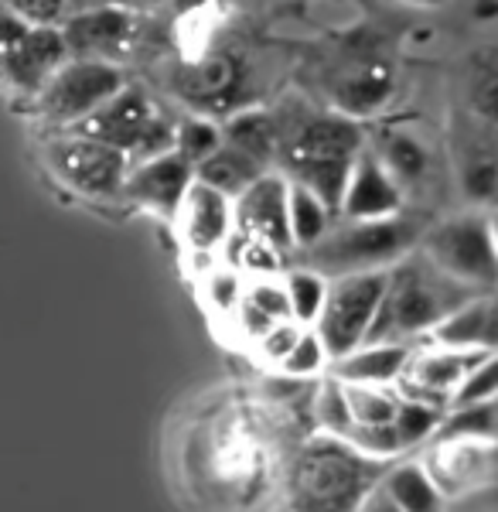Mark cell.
<instances>
[{"instance_id": "6da1fadb", "label": "cell", "mask_w": 498, "mask_h": 512, "mask_svg": "<svg viewBox=\"0 0 498 512\" xmlns=\"http://www.w3.org/2000/svg\"><path fill=\"white\" fill-rule=\"evenodd\" d=\"M475 294L481 291L447 277L420 250L406 253L386 270V291L365 342H413L417 335H430Z\"/></svg>"}, {"instance_id": "7a4b0ae2", "label": "cell", "mask_w": 498, "mask_h": 512, "mask_svg": "<svg viewBox=\"0 0 498 512\" xmlns=\"http://www.w3.org/2000/svg\"><path fill=\"white\" fill-rule=\"evenodd\" d=\"M362 151V123L335 110L311 113L290 130L280 123V161L287 168V178L311 188L335 216L342 209V192L352 175V164Z\"/></svg>"}, {"instance_id": "3957f363", "label": "cell", "mask_w": 498, "mask_h": 512, "mask_svg": "<svg viewBox=\"0 0 498 512\" xmlns=\"http://www.w3.org/2000/svg\"><path fill=\"white\" fill-rule=\"evenodd\" d=\"M423 226L410 216L386 219H342L331 222V229L314 246L301 250V263L318 274L345 277L362 270H389L396 260L420 246Z\"/></svg>"}, {"instance_id": "277c9868", "label": "cell", "mask_w": 498, "mask_h": 512, "mask_svg": "<svg viewBox=\"0 0 498 512\" xmlns=\"http://www.w3.org/2000/svg\"><path fill=\"white\" fill-rule=\"evenodd\" d=\"M376 475V461L355 451L338 437H321L304 451L297 465V502L301 512H355L365 492L372 489L369 478Z\"/></svg>"}, {"instance_id": "5b68a950", "label": "cell", "mask_w": 498, "mask_h": 512, "mask_svg": "<svg viewBox=\"0 0 498 512\" xmlns=\"http://www.w3.org/2000/svg\"><path fill=\"white\" fill-rule=\"evenodd\" d=\"M69 130H79V134L116 147V151L127 154L130 164L154 158V154H164L174 147V123L137 86L116 89L96 113H89L86 120Z\"/></svg>"}, {"instance_id": "8992f818", "label": "cell", "mask_w": 498, "mask_h": 512, "mask_svg": "<svg viewBox=\"0 0 498 512\" xmlns=\"http://www.w3.org/2000/svg\"><path fill=\"white\" fill-rule=\"evenodd\" d=\"M417 250L447 277L475 291H498V250L488 216L481 212H461L423 229Z\"/></svg>"}, {"instance_id": "52a82bcc", "label": "cell", "mask_w": 498, "mask_h": 512, "mask_svg": "<svg viewBox=\"0 0 498 512\" xmlns=\"http://www.w3.org/2000/svg\"><path fill=\"white\" fill-rule=\"evenodd\" d=\"M45 164L65 188H72L82 198H93V202L123 198V181L130 171L127 154L96 137L79 134V130L48 140Z\"/></svg>"}, {"instance_id": "ba28073f", "label": "cell", "mask_w": 498, "mask_h": 512, "mask_svg": "<svg viewBox=\"0 0 498 512\" xmlns=\"http://www.w3.org/2000/svg\"><path fill=\"white\" fill-rule=\"evenodd\" d=\"M127 86L120 65L103 59H65L35 93V110L55 127H76L96 113L116 89Z\"/></svg>"}, {"instance_id": "9c48e42d", "label": "cell", "mask_w": 498, "mask_h": 512, "mask_svg": "<svg viewBox=\"0 0 498 512\" xmlns=\"http://www.w3.org/2000/svg\"><path fill=\"white\" fill-rule=\"evenodd\" d=\"M386 291V270H362L328 280V297L321 308L314 332L321 335L331 359H342L369 338V328L376 321L379 301Z\"/></svg>"}, {"instance_id": "30bf717a", "label": "cell", "mask_w": 498, "mask_h": 512, "mask_svg": "<svg viewBox=\"0 0 498 512\" xmlns=\"http://www.w3.org/2000/svg\"><path fill=\"white\" fill-rule=\"evenodd\" d=\"M451 140L461 195L471 205H498V127L464 110L454 120Z\"/></svg>"}, {"instance_id": "8fae6325", "label": "cell", "mask_w": 498, "mask_h": 512, "mask_svg": "<svg viewBox=\"0 0 498 512\" xmlns=\"http://www.w3.org/2000/svg\"><path fill=\"white\" fill-rule=\"evenodd\" d=\"M192 185H195V164H188L171 147L164 154L130 164L127 181H123V198L161 219H174Z\"/></svg>"}, {"instance_id": "7c38bea8", "label": "cell", "mask_w": 498, "mask_h": 512, "mask_svg": "<svg viewBox=\"0 0 498 512\" xmlns=\"http://www.w3.org/2000/svg\"><path fill=\"white\" fill-rule=\"evenodd\" d=\"M287 192L290 181L280 171H263L243 195L232 198V216H236V233L253 236L270 243L273 250L290 253V219H287Z\"/></svg>"}, {"instance_id": "4fadbf2b", "label": "cell", "mask_w": 498, "mask_h": 512, "mask_svg": "<svg viewBox=\"0 0 498 512\" xmlns=\"http://www.w3.org/2000/svg\"><path fill=\"white\" fill-rule=\"evenodd\" d=\"M69 48V59H103L116 62L134 41V14L127 4L93 7V11H72L58 24Z\"/></svg>"}, {"instance_id": "5bb4252c", "label": "cell", "mask_w": 498, "mask_h": 512, "mask_svg": "<svg viewBox=\"0 0 498 512\" xmlns=\"http://www.w3.org/2000/svg\"><path fill=\"white\" fill-rule=\"evenodd\" d=\"M481 355L488 352H468V349H447V345H437L434 349H423L410 355V366L400 376V393L413 396V400H427L437 403V407L447 410L454 390L464 383V376L481 362Z\"/></svg>"}, {"instance_id": "9a60e30c", "label": "cell", "mask_w": 498, "mask_h": 512, "mask_svg": "<svg viewBox=\"0 0 498 512\" xmlns=\"http://www.w3.org/2000/svg\"><path fill=\"white\" fill-rule=\"evenodd\" d=\"M174 222H178L185 246L198 256H215L219 250H226V243L232 239V233H236L232 198L198 178H195V185L188 188Z\"/></svg>"}, {"instance_id": "2e32d148", "label": "cell", "mask_w": 498, "mask_h": 512, "mask_svg": "<svg viewBox=\"0 0 498 512\" xmlns=\"http://www.w3.org/2000/svg\"><path fill=\"white\" fill-rule=\"evenodd\" d=\"M393 93H396V69L386 59L348 62L328 82L331 110L359 123L365 117H376L389 99H393Z\"/></svg>"}, {"instance_id": "e0dca14e", "label": "cell", "mask_w": 498, "mask_h": 512, "mask_svg": "<svg viewBox=\"0 0 498 512\" xmlns=\"http://www.w3.org/2000/svg\"><path fill=\"white\" fill-rule=\"evenodd\" d=\"M403 212V185L383 168V161L372 154V147L355 158L352 175L342 192V219H386Z\"/></svg>"}, {"instance_id": "ac0fdd59", "label": "cell", "mask_w": 498, "mask_h": 512, "mask_svg": "<svg viewBox=\"0 0 498 512\" xmlns=\"http://www.w3.org/2000/svg\"><path fill=\"white\" fill-rule=\"evenodd\" d=\"M65 59H69V48H65L62 28H31L28 24V31L14 41L11 52L0 55V76L14 89L35 96Z\"/></svg>"}, {"instance_id": "d6986e66", "label": "cell", "mask_w": 498, "mask_h": 512, "mask_svg": "<svg viewBox=\"0 0 498 512\" xmlns=\"http://www.w3.org/2000/svg\"><path fill=\"white\" fill-rule=\"evenodd\" d=\"M492 448L495 444L485 441H437L423 468L444 492V499H458L492 478Z\"/></svg>"}, {"instance_id": "ffe728a7", "label": "cell", "mask_w": 498, "mask_h": 512, "mask_svg": "<svg viewBox=\"0 0 498 512\" xmlns=\"http://www.w3.org/2000/svg\"><path fill=\"white\" fill-rule=\"evenodd\" d=\"M246 86V65L239 55L215 52L202 55L198 62L188 65L178 79V89L185 99H192L195 106H209V110H232L243 96Z\"/></svg>"}, {"instance_id": "44dd1931", "label": "cell", "mask_w": 498, "mask_h": 512, "mask_svg": "<svg viewBox=\"0 0 498 512\" xmlns=\"http://www.w3.org/2000/svg\"><path fill=\"white\" fill-rule=\"evenodd\" d=\"M437 345L468 352H498V291H481L451 311L430 332Z\"/></svg>"}, {"instance_id": "7402d4cb", "label": "cell", "mask_w": 498, "mask_h": 512, "mask_svg": "<svg viewBox=\"0 0 498 512\" xmlns=\"http://www.w3.org/2000/svg\"><path fill=\"white\" fill-rule=\"evenodd\" d=\"M410 342H362L342 359H331V376L342 383L396 386L410 366Z\"/></svg>"}, {"instance_id": "603a6c76", "label": "cell", "mask_w": 498, "mask_h": 512, "mask_svg": "<svg viewBox=\"0 0 498 512\" xmlns=\"http://www.w3.org/2000/svg\"><path fill=\"white\" fill-rule=\"evenodd\" d=\"M372 154H376L379 161H383V168L393 175L396 181L406 188L420 185V181H427L430 175V147L423 144V137H417L413 130H403V127H389L383 134L376 137V144H372Z\"/></svg>"}, {"instance_id": "cb8c5ba5", "label": "cell", "mask_w": 498, "mask_h": 512, "mask_svg": "<svg viewBox=\"0 0 498 512\" xmlns=\"http://www.w3.org/2000/svg\"><path fill=\"white\" fill-rule=\"evenodd\" d=\"M226 144L249 154L263 168H273L280 161V120L267 110H239L222 123Z\"/></svg>"}, {"instance_id": "d4e9b609", "label": "cell", "mask_w": 498, "mask_h": 512, "mask_svg": "<svg viewBox=\"0 0 498 512\" xmlns=\"http://www.w3.org/2000/svg\"><path fill=\"white\" fill-rule=\"evenodd\" d=\"M379 489L403 512H447L444 492L437 489V482L423 468V461H400V465H393L383 475Z\"/></svg>"}, {"instance_id": "484cf974", "label": "cell", "mask_w": 498, "mask_h": 512, "mask_svg": "<svg viewBox=\"0 0 498 512\" xmlns=\"http://www.w3.org/2000/svg\"><path fill=\"white\" fill-rule=\"evenodd\" d=\"M263 171H273V168H263L260 161H253L249 154L236 151L232 144H222L212 158H205L202 164H198L195 178L205 181V185H212V188H219L222 195L236 198V195H243L246 188L263 175Z\"/></svg>"}, {"instance_id": "4316f807", "label": "cell", "mask_w": 498, "mask_h": 512, "mask_svg": "<svg viewBox=\"0 0 498 512\" xmlns=\"http://www.w3.org/2000/svg\"><path fill=\"white\" fill-rule=\"evenodd\" d=\"M287 219H290V239H294V250H307V246H314L331 229V219H335V212H331L328 205L311 192V188L290 181Z\"/></svg>"}, {"instance_id": "83f0119b", "label": "cell", "mask_w": 498, "mask_h": 512, "mask_svg": "<svg viewBox=\"0 0 498 512\" xmlns=\"http://www.w3.org/2000/svg\"><path fill=\"white\" fill-rule=\"evenodd\" d=\"M464 110H468L471 117L498 127V52L495 48L471 55L468 76H464Z\"/></svg>"}, {"instance_id": "f1b7e54d", "label": "cell", "mask_w": 498, "mask_h": 512, "mask_svg": "<svg viewBox=\"0 0 498 512\" xmlns=\"http://www.w3.org/2000/svg\"><path fill=\"white\" fill-rule=\"evenodd\" d=\"M447 410L437 407V403H427V400H413V396H403L400 393V407L393 414V434H396V444L400 451H413L420 444L434 441L437 431H441V420H444Z\"/></svg>"}, {"instance_id": "f546056e", "label": "cell", "mask_w": 498, "mask_h": 512, "mask_svg": "<svg viewBox=\"0 0 498 512\" xmlns=\"http://www.w3.org/2000/svg\"><path fill=\"white\" fill-rule=\"evenodd\" d=\"M284 287H287V301H290V318H294L297 325L311 328L314 321H318L321 308H325L328 277L301 263V267H294L284 274Z\"/></svg>"}, {"instance_id": "4dcf8cb0", "label": "cell", "mask_w": 498, "mask_h": 512, "mask_svg": "<svg viewBox=\"0 0 498 512\" xmlns=\"http://www.w3.org/2000/svg\"><path fill=\"white\" fill-rule=\"evenodd\" d=\"M226 144V134H222V123H215L212 117H188L174 127V151L181 154L188 164H202L205 158H212L219 147Z\"/></svg>"}, {"instance_id": "1f68e13d", "label": "cell", "mask_w": 498, "mask_h": 512, "mask_svg": "<svg viewBox=\"0 0 498 512\" xmlns=\"http://www.w3.org/2000/svg\"><path fill=\"white\" fill-rule=\"evenodd\" d=\"M355 424H389L400 407V390L369 383H342Z\"/></svg>"}, {"instance_id": "d6a6232c", "label": "cell", "mask_w": 498, "mask_h": 512, "mask_svg": "<svg viewBox=\"0 0 498 512\" xmlns=\"http://www.w3.org/2000/svg\"><path fill=\"white\" fill-rule=\"evenodd\" d=\"M314 420H318L321 431H325L328 437H338V441H345L348 431L355 427V417H352V410H348L342 379L328 376L325 383L318 386V393H314Z\"/></svg>"}, {"instance_id": "836d02e7", "label": "cell", "mask_w": 498, "mask_h": 512, "mask_svg": "<svg viewBox=\"0 0 498 512\" xmlns=\"http://www.w3.org/2000/svg\"><path fill=\"white\" fill-rule=\"evenodd\" d=\"M331 366V355L321 342V335L314 328H304L301 338L294 342V349L287 352V359L280 362V373L287 379H314Z\"/></svg>"}, {"instance_id": "e575fe53", "label": "cell", "mask_w": 498, "mask_h": 512, "mask_svg": "<svg viewBox=\"0 0 498 512\" xmlns=\"http://www.w3.org/2000/svg\"><path fill=\"white\" fill-rule=\"evenodd\" d=\"M246 297V277L236 267H215L205 274V301L219 315H236Z\"/></svg>"}, {"instance_id": "d590c367", "label": "cell", "mask_w": 498, "mask_h": 512, "mask_svg": "<svg viewBox=\"0 0 498 512\" xmlns=\"http://www.w3.org/2000/svg\"><path fill=\"white\" fill-rule=\"evenodd\" d=\"M498 396V352L481 355V362L464 376V383L454 390L447 407H464V403H481Z\"/></svg>"}, {"instance_id": "8d00e7d4", "label": "cell", "mask_w": 498, "mask_h": 512, "mask_svg": "<svg viewBox=\"0 0 498 512\" xmlns=\"http://www.w3.org/2000/svg\"><path fill=\"white\" fill-rule=\"evenodd\" d=\"M246 301L256 304L263 315H270L273 321H287L290 318V301H287V287L280 277H253L246 280Z\"/></svg>"}, {"instance_id": "74e56055", "label": "cell", "mask_w": 498, "mask_h": 512, "mask_svg": "<svg viewBox=\"0 0 498 512\" xmlns=\"http://www.w3.org/2000/svg\"><path fill=\"white\" fill-rule=\"evenodd\" d=\"M7 11L31 28H58L69 14V0H7Z\"/></svg>"}, {"instance_id": "f35d334b", "label": "cell", "mask_w": 498, "mask_h": 512, "mask_svg": "<svg viewBox=\"0 0 498 512\" xmlns=\"http://www.w3.org/2000/svg\"><path fill=\"white\" fill-rule=\"evenodd\" d=\"M304 332V325H297L294 318H287V321H277V325L270 328L267 335L256 342V352L263 355V362H270V366H277L280 369V362L287 359V352L294 349V342L301 338Z\"/></svg>"}, {"instance_id": "ab89813d", "label": "cell", "mask_w": 498, "mask_h": 512, "mask_svg": "<svg viewBox=\"0 0 498 512\" xmlns=\"http://www.w3.org/2000/svg\"><path fill=\"white\" fill-rule=\"evenodd\" d=\"M355 512H403V509L396 506V502L389 499V495L376 485V489L365 492V499L359 502V509H355Z\"/></svg>"}, {"instance_id": "60d3db41", "label": "cell", "mask_w": 498, "mask_h": 512, "mask_svg": "<svg viewBox=\"0 0 498 512\" xmlns=\"http://www.w3.org/2000/svg\"><path fill=\"white\" fill-rule=\"evenodd\" d=\"M110 4H123V0H69V14L72 11H93V7H110Z\"/></svg>"}, {"instance_id": "b9f144b4", "label": "cell", "mask_w": 498, "mask_h": 512, "mask_svg": "<svg viewBox=\"0 0 498 512\" xmlns=\"http://www.w3.org/2000/svg\"><path fill=\"white\" fill-rule=\"evenodd\" d=\"M400 4L417 7V11H441V7H447L451 0H400Z\"/></svg>"}, {"instance_id": "7bdbcfd3", "label": "cell", "mask_w": 498, "mask_h": 512, "mask_svg": "<svg viewBox=\"0 0 498 512\" xmlns=\"http://www.w3.org/2000/svg\"><path fill=\"white\" fill-rule=\"evenodd\" d=\"M488 226H492V239H495V250H498V212L488 216Z\"/></svg>"}, {"instance_id": "ee69618b", "label": "cell", "mask_w": 498, "mask_h": 512, "mask_svg": "<svg viewBox=\"0 0 498 512\" xmlns=\"http://www.w3.org/2000/svg\"><path fill=\"white\" fill-rule=\"evenodd\" d=\"M123 4H154V0H123Z\"/></svg>"}, {"instance_id": "f6af8a7d", "label": "cell", "mask_w": 498, "mask_h": 512, "mask_svg": "<svg viewBox=\"0 0 498 512\" xmlns=\"http://www.w3.org/2000/svg\"><path fill=\"white\" fill-rule=\"evenodd\" d=\"M226 4H253V0H226Z\"/></svg>"}, {"instance_id": "bcb514c9", "label": "cell", "mask_w": 498, "mask_h": 512, "mask_svg": "<svg viewBox=\"0 0 498 512\" xmlns=\"http://www.w3.org/2000/svg\"><path fill=\"white\" fill-rule=\"evenodd\" d=\"M495 407H498V396H495Z\"/></svg>"}]
</instances>
